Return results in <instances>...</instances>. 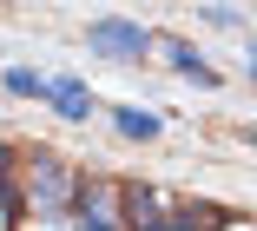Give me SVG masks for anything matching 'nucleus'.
<instances>
[{
    "mask_svg": "<svg viewBox=\"0 0 257 231\" xmlns=\"http://www.w3.org/2000/svg\"><path fill=\"white\" fill-rule=\"evenodd\" d=\"M250 145H257V126H250Z\"/></svg>",
    "mask_w": 257,
    "mask_h": 231,
    "instance_id": "ddd939ff",
    "label": "nucleus"
},
{
    "mask_svg": "<svg viewBox=\"0 0 257 231\" xmlns=\"http://www.w3.org/2000/svg\"><path fill=\"white\" fill-rule=\"evenodd\" d=\"M86 46L99 53V60H119V66H132V60H145V53L159 46V40H152L139 20H125V14H99V20L86 27Z\"/></svg>",
    "mask_w": 257,
    "mask_h": 231,
    "instance_id": "f257e3e1",
    "label": "nucleus"
},
{
    "mask_svg": "<svg viewBox=\"0 0 257 231\" xmlns=\"http://www.w3.org/2000/svg\"><path fill=\"white\" fill-rule=\"evenodd\" d=\"M112 126L125 139H159L165 132V112H145V106H112Z\"/></svg>",
    "mask_w": 257,
    "mask_h": 231,
    "instance_id": "0eeeda50",
    "label": "nucleus"
},
{
    "mask_svg": "<svg viewBox=\"0 0 257 231\" xmlns=\"http://www.w3.org/2000/svg\"><path fill=\"white\" fill-rule=\"evenodd\" d=\"M73 218H79V231H119V185L112 179H79L73 185Z\"/></svg>",
    "mask_w": 257,
    "mask_h": 231,
    "instance_id": "7ed1b4c3",
    "label": "nucleus"
},
{
    "mask_svg": "<svg viewBox=\"0 0 257 231\" xmlns=\"http://www.w3.org/2000/svg\"><path fill=\"white\" fill-rule=\"evenodd\" d=\"M7 165H14V152L0 145V198H7Z\"/></svg>",
    "mask_w": 257,
    "mask_h": 231,
    "instance_id": "9b49d317",
    "label": "nucleus"
},
{
    "mask_svg": "<svg viewBox=\"0 0 257 231\" xmlns=\"http://www.w3.org/2000/svg\"><path fill=\"white\" fill-rule=\"evenodd\" d=\"M7 93H20V99H46V73H33V66H7Z\"/></svg>",
    "mask_w": 257,
    "mask_h": 231,
    "instance_id": "6e6552de",
    "label": "nucleus"
},
{
    "mask_svg": "<svg viewBox=\"0 0 257 231\" xmlns=\"http://www.w3.org/2000/svg\"><path fill=\"white\" fill-rule=\"evenodd\" d=\"M119 218H132V231H165V198L152 185H119Z\"/></svg>",
    "mask_w": 257,
    "mask_h": 231,
    "instance_id": "20e7f679",
    "label": "nucleus"
},
{
    "mask_svg": "<svg viewBox=\"0 0 257 231\" xmlns=\"http://www.w3.org/2000/svg\"><path fill=\"white\" fill-rule=\"evenodd\" d=\"M159 53H165V66H172L178 80H191V86H218V80H224V73L204 60L198 46H185V40H159Z\"/></svg>",
    "mask_w": 257,
    "mask_h": 231,
    "instance_id": "39448f33",
    "label": "nucleus"
},
{
    "mask_svg": "<svg viewBox=\"0 0 257 231\" xmlns=\"http://www.w3.org/2000/svg\"><path fill=\"white\" fill-rule=\"evenodd\" d=\"M244 66H257V33L244 27Z\"/></svg>",
    "mask_w": 257,
    "mask_h": 231,
    "instance_id": "9d476101",
    "label": "nucleus"
},
{
    "mask_svg": "<svg viewBox=\"0 0 257 231\" xmlns=\"http://www.w3.org/2000/svg\"><path fill=\"white\" fill-rule=\"evenodd\" d=\"M27 172H33V211H40V218H66V211H73V185H79L73 165L53 159V152H40Z\"/></svg>",
    "mask_w": 257,
    "mask_h": 231,
    "instance_id": "f03ea898",
    "label": "nucleus"
},
{
    "mask_svg": "<svg viewBox=\"0 0 257 231\" xmlns=\"http://www.w3.org/2000/svg\"><path fill=\"white\" fill-rule=\"evenodd\" d=\"M198 20H204V27H224V33H244V27H250L237 7H224V0H218V7H198Z\"/></svg>",
    "mask_w": 257,
    "mask_h": 231,
    "instance_id": "1a4fd4ad",
    "label": "nucleus"
},
{
    "mask_svg": "<svg viewBox=\"0 0 257 231\" xmlns=\"http://www.w3.org/2000/svg\"><path fill=\"white\" fill-rule=\"evenodd\" d=\"M46 106H53L60 119H73V126L92 119V93H86L79 80H46Z\"/></svg>",
    "mask_w": 257,
    "mask_h": 231,
    "instance_id": "423d86ee",
    "label": "nucleus"
},
{
    "mask_svg": "<svg viewBox=\"0 0 257 231\" xmlns=\"http://www.w3.org/2000/svg\"><path fill=\"white\" fill-rule=\"evenodd\" d=\"M244 73H250V86H257V66H244Z\"/></svg>",
    "mask_w": 257,
    "mask_h": 231,
    "instance_id": "f8f14e48",
    "label": "nucleus"
}]
</instances>
